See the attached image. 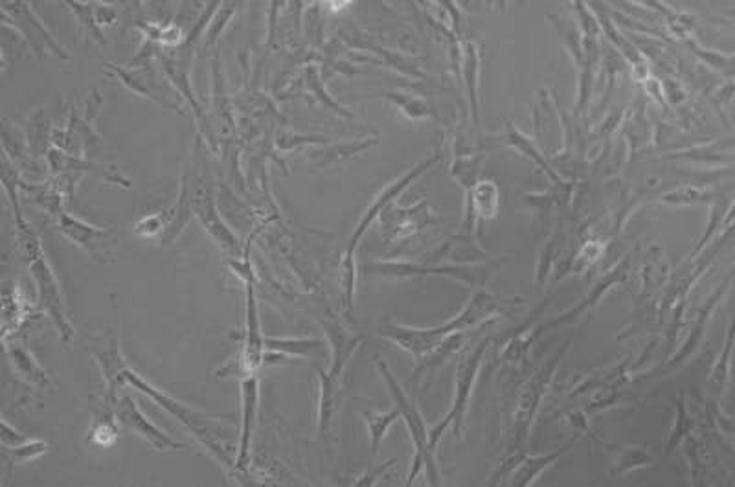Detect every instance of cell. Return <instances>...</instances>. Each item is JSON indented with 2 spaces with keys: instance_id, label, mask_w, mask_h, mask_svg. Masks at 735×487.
<instances>
[{
  "instance_id": "6da1fadb",
  "label": "cell",
  "mask_w": 735,
  "mask_h": 487,
  "mask_svg": "<svg viewBox=\"0 0 735 487\" xmlns=\"http://www.w3.org/2000/svg\"><path fill=\"white\" fill-rule=\"evenodd\" d=\"M125 379L127 385L133 386L135 390L149 397L157 407L168 412L184 429H188L197 443L203 445L206 453L210 454L217 464L223 465L228 473L234 471L236 454L230 453V443L234 442V436L230 432V427L223 423L227 420V416H210L182 403L181 399H175L153 383H149L146 377H142L133 368H129Z\"/></svg>"
},
{
  "instance_id": "7a4b0ae2",
  "label": "cell",
  "mask_w": 735,
  "mask_h": 487,
  "mask_svg": "<svg viewBox=\"0 0 735 487\" xmlns=\"http://www.w3.org/2000/svg\"><path fill=\"white\" fill-rule=\"evenodd\" d=\"M374 366L377 374L381 375V379L385 381L386 388L394 399V405L399 408L401 420L405 421L408 436L414 445V456H412V465L408 473L407 486L414 484V480L421 475V471L427 473V480L432 486H441L443 478H441L436 451L430 445V427L423 418V414L419 412L416 401L408 396L407 390L397 381L396 375L392 374L386 361H383L381 357H375Z\"/></svg>"
},
{
  "instance_id": "3957f363",
  "label": "cell",
  "mask_w": 735,
  "mask_h": 487,
  "mask_svg": "<svg viewBox=\"0 0 735 487\" xmlns=\"http://www.w3.org/2000/svg\"><path fill=\"white\" fill-rule=\"evenodd\" d=\"M502 267V260L486 263H432L412 260H372L364 263V274L386 280H419V278H447L469 289H487L493 276Z\"/></svg>"
},
{
  "instance_id": "277c9868",
  "label": "cell",
  "mask_w": 735,
  "mask_h": 487,
  "mask_svg": "<svg viewBox=\"0 0 735 487\" xmlns=\"http://www.w3.org/2000/svg\"><path fill=\"white\" fill-rule=\"evenodd\" d=\"M19 239L23 245L24 256L28 260V271L34 280L35 293H37V306L39 311L46 315L50 324L56 328L57 335L63 344H70L76 331L72 328V322L68 318L65 296L61 291V284L57 280L56 272L52 269L50 261L46 258L45 249L39 236H35L32 227L19 232Z\"/></svg>"
},
{
  "instance_id": "5b68a950",
  "label": "cell",
  "mask_w": 735,
  "mask_h": 487,
  "mask_svg": "<svg viewBox=\"0 0 735 487\" xmlns=\"http://www.w3.org/2000/svg\"><path fill=\"white\" fill-rule=\"evenodd\" d=\"M491 340L493 339L489 337L480 340L475 348L462 355V359L456 364L451 407L438 423L430 427V445L436 453H438V447H440L441 438L445 436V432L453 431L454 438L458 442H462L465 438V423H467V416L471 410L476 381L482 372Z\"/></svg>"
},
{
  "instance_id": "8992f818",
  "label": "cell",
  "mask_w": 735,
  "mask_h": 487,
  "mask_svg": "<svg viewBox=\"0 0 735 487\" xmlns=\"http://www.w3.org/2000/svg\"><path fill=\"white\" fill-rule=\"evenodd\" d=\"M570 348V342L561 346L554 357L544 363L537 372H533L528 379L522 381L521 386L515 392V401L511 408V447L509 451H528L530 438H532L533 423L543 407L544 399L548 396L550 388L554 385L555 377L559 372L561 361L565 359L566 352Z\"/></svg>"
},
{
  "instance_id": "52a82bcc",
  "label": "cell",
  "mask_w": 735,
  "mask_h": 487,
  "mask_svg": "<svg viewBox=\"0 0 735 487\" xmlns=\"http://www.w3.org/2000/svg\"><path fill=\"white\" fill-rule=\"evenodd\" d=\"M629 274H631V261H629V258H622V260L616 261L609 271L601 274L600 278L596 280V284L588 289L587 295L583 296L577 304L568 307L566 311L559 313V315L546 318V320L539 318L533 324V339H535V342L541 339V337H544L546 333H552V331H557V329L566 328V326H572V324L579 322L587 313L594 311L596 307L600 306L601 302L607 298V295L611 293L612 289H616L618 285L627 284Z\"/></svg>"
},
{
  "instance_id": "ba28073f",
  "label": "cell",
  "mask_w": 735,
  "mask_h": 487,
  "mask_svg": "<svg viewBox=\"0 0 735 487\" xmlns=\"http://www.w3.org/2000/svg\"><path fill=\"white\" fill-rule=\"evenodd\" d=\"M182 188L190 195L193 217L199 221L204 232L214 239L217 247L227 254V260L243 258L245 254L241 249L238 236L232 232V228L228 227L217 212L212 188L206 184H197L195 181L188 184L186 179L182 182Z\"/></svg>"
},
{
  "instance_id": "9c48e42d",
  "label": "cell",
  "mask_w": 735,
  "mask_h": 487,
  "mask_svg": "<svg viewBox=\"0 0 735 487\" xmlns=\"http://www.w3.org/2000/svg\"><path fill=\"white\" fill-rule=\"evenodd\" d=\"M87 350L91 352L92 359L100 366V372H102L103 381H105L103 396L116 403L122 388L127 386L125 375L131 368L125 361L124 353L120 348L118 333L109 326L100 333L89 335L87 337Z\"/></svg>"
},
{
  "instance_id": "30bf717a",
  "label": "cell",
  "mask_w": 735,
  "mask_h": 487,
  "mask_svg": "<svg viewBox=\"0 0 735 487\" xmlns=\"http://www.w3.org/2000/svg\"><path fill=\"white\" fill-rule=\"evenodd\" d=\"M381 234L386 245H401L405 241L416 238L427 228L438 225V216L430 210L427 201H419L418 204L403 208L390 204L381 212Z\"/></svg>"
},
{
  "instance_id": "8fae6325",
  "label": "cell",
  "mask_w": 735,
  "mask_h": 487,
  "mask_svg": "<svg viewBox=\"0 0 735 487\" xmlns=\"http://www.w3.org/2000/svg\"><path fill=\"white\" fill-rule=\"evenodd\" d=\"M116 418L120 421V427L127 432H135L140 438H144L153 449L157 451H181L186 445L173 440L168 432L159 429L153 421L142 412L140 405L129 392H124L116 401Z\"/></svg>"
},
{
  "instance_id": "7c38bea8",
  "label": "cell",
  "mask_w": 735,
  "mask_h": 487,
  "mask_svg": "<svg viewBox=\"0 0 735 487\" xmlns=\"http://www.w3.org/2000/svg\"><path fill=\"white\" fill-rule=\"evenodd\" d=\"M241 385V425H239L238 449H236V467L234 475H247L250 467V449H252V438L258 420V407H260V377L247 375L239 379Z\"/></svg>"
},
{
  "instance_id": "4fadbf2b",
  "label": "cell",
  "mask_w": 735,
  "mask_h": 487,
  "mask_svg": "<svg viewBox=\"0 0 735 487\" xmlns=\"http://www.w3.org/2000/svg\"><path fill=\"white\" fill-rule=\"evenodd\" d=\"M56 230L67 241L85 250L87 254H91L94 260L100 261V263L109 261V256H111V249H109L111 228L96 227L91 223H85L78 217L68 214L67 210H63L56 217Z\"/></svg>"
},
{
  "instance_id": "5bb4252c",
  "label": "cell",
  "mask_w": 735,
  "mask_h": 487,
  "mask_svg": "<svg viewBox=\"0 0 735 487\" xmlns=\"http://www.w3.org/2000/svg\"><path fill=\"white\" fill-rule=\"evenodd\" d=\"M728 282H730V280H726V282H724V284L721 285V287H719V289H717V291H715L708 300H706V304L701 307L699 315H697V318L693 320L690 331H688L686 339L682 342V346H679V350L673 353L666 363L662 364V366H658L655 374H647L644 375V377H649V379H651V377H666V375H671L673 372H677L682 364H686L690 361L691 357L695 355V352L699 350V346H701L702 339H704V335H706V329L710 326L713 311H715V307L719 306L721 298H723L724 293H726Z\"/></svg>"
},
{
  "instance_id": "9a60e30c",
  "label": "cell",
  "mask_w": 735,
  "mask_h": 487,
  "mask_svg": "<svg viewBox=\"0 0 735 487\" xmlns=\"http://www.w3.org/2000/svg\"><path fill=\"white\" fill-rule=\"evenodd\" d=\"M436 162H438L436 157H434V159L427 160V162H423V164L416 166L414 170L408 171L407 175H403L401 179H397V181L392 182V184H388L385 190L379 193V195L375 197L374 201L370 203V206L366 208V212L362 214L361 219H359V223H357V227H355L353 234L350 236L348 247H346L344 252L355 254L357 249H359V245H361L364 234H366V232H368V228L372 227L375 221L379 219L381 212H383L385 208H388L390 204L396 203L397 197H399L401 193L405 192L408 186H410L412 182L416 181L421 173H425V171L429 170L430 166H432V164H436Z\"/></svg>"
},
{
  "instance_id": "2e32d148",
  "label": "cell",
  "mask_w": 735,
  "mask_h": 487,
  "mask_svg": "<svg viewBox=\"0 0 735 487\" xmlns=\"http://www.w3.org/2000/svg\"><path fill=\"white\" fill-rule=\"evenodd\" d=\"M322 329L329 344V375L342 381L353 355L364 344V337L353 335L348 326L331 313L322 320Z\"/></svg>"
},
{
  "instance_id": "e0dca14e",
  "label": "cell",
  "mask_w": 735,
  "mask_h": 487,
  "mask_svg": "<svg viewBox=\"0 0 735 487\" xmlns=\"http://www.w3.org/2000/svg\"><path fill=\"white\" fill-rule=\"evenodd\" d=\"M102 102L100 94L92 92L91 98L87 100V105H85L83 116L72 109L70 118H68L67 129L61 133V136H54L59 149L74 151V148H80L85 151V149L91 148L94 142H98V133L94 129V118H96Z\"/></svg>"
},
{
  "instance_id": "ac0fdd59",
  "label": "cell",
  "mask_w": 735,
  "mask_h": 487,
  "mask_svg": "<svg viewBox=\"0 0 735 487\" xmlns=\"http://www.w3.org/2000/svg\"><path fill=\"white\" fill-rule=\"evenodd\" d=\"M317 372V436L320 442L328 443L333 425L337 420L340 407V392L342 381L331 377L320 366H315Z\"/></svg>"
},
{
  "instance_id": "d6986e66",
  "label": "cell",
  "mask_w": 735,
  "mask_h": 487,
  "mask_svg": "<svg viewBox=\"0 0 735 487\" xmlns=\"http://www.w3.org/2000/svg\"><path fill=\"white\" fill-rule=\"evenodd\" d=\"M546 304L537 309V313L533 315L528 322L522 324L521 329H517L506 344H502L498 348V363L506 366L511 372H524L530 366V350H532L535 339H533V324L543 317V311Z\"/></svg>"
},
{
  "instance_id": "ffe728a7",
  "label": "cell",
  "mask_w": 735,
  "mask_h": 487,
  "mask_svg": "<svg viewBox=\"0 0 735 487\" xmlns=\"http://www.w3.org/2000/svg\"><path fill=\"white\" fill-rule=\"evenodd\" d=\"M4 350L8 361L12 364L13 372L19 375L24 385L32 386L37 392L50 386V375L24 342L4 339Z\"/></svg>"
},
{
  "instance_id": "44dd1931",
  "label": "cell",
  "mask_w": 735,
  "mask_h": 487,
  "mask_svg": "<svg viewBox=\"0 0 735 487\" xmlns=\"http://www.w3.org/2000/svg\"><path fill=\"white\" fill-rule=\"evenodd\" d=\"M493 260L495 258L482 249L480 243L475 238H471V234H467V236H451L445 239L423 261L467 265V263H486V261Z\"/></svg>"
},
{
  "instance_id": "7402d4cb",
  "label": "cell",
  "mask_w": 735,
  "mask_h": 487,
  "mask_svg": "<svg viewBox=\"0 0 735 487\" xmlns=\"http://www.w3.org/2000/svg\"><path fill=\"white\" fill-rule=\"evenodd\" d=\"M634 357L629 353L620 363L612 364L609 368H600V370H592L588 374L581 375L576 383L572 385V390L568 397L588 396L592 390L601 388V386L622 385L631 381V372H633Z\"/></svg>"
},
{
  "instance_id": "603a6c76",
  "label": "cell",
  "mask_w": 735,
  "mask_h": 487,
  "mask_svg": "<svg viewBox=\"0 0 735 487\" xmlns=\"http://www.w3.org/2000/svg\"><path fill=\"white\" fill-rule=\"evenodd\" d=\"M120 421L116 418V403L102 396L92 401L91 425L87 442L96 447H111L118 442Z\"/></svg>"
},
{
  "instance_id": "cb8c5ba5",
  "label": "cell",
  "mask_w": 735,
  "mask_h": 487,
  "mask_svg": "<svg viewBox=\"0 0 735 487\" xmlns=\"http://www.w3.org/2000/svg\"><path fill=\"white\" fill-rule=\"evenodd\" d=\"M498 188L495 182L482 181L473 186L467 197V210H465V230L471 234L475 227L482 221H491L498 214Z\"/></svg>"
},
{
  "instance_id": "d4e9b609",
  "label": "cell",
  "mask_w": 735,
  "mask_h": 487,
  "mask_svg": "<svg viewBox=\"0 0 735 487\" xmlns=\"http://www.w3.org/2000/svg\"><path fill=\"white\" fill-rule=\"evenodd\" d=\"M612 454V465L609 469V478H623L633 475L636 471L655 467V456L645 445H603Z\"/></svg>"
},
{
  "instance_id": "484cf974",
  "label": "cell",
  "mask_w": 735,
  "mask_h": 487,
  "mask_svg": "<svg viewBox=\"0 0 735 487\" xmlns=\"http://www.w3.org/2000/svg\"><path fill=\"white\" fill-rule=\"evenodd\" d=\"M576 443V438H572L570 442L565 443L563 447L555 449L552 453L539 454V456H532V454H526L521 464L517 465V469L513 471V475L509 476L508 484L513 487H530L533 484L539 482V478L552 469L563 456H565Z\"/></svg>"
},
{
  "instance_id": "4316f807",
  "label": "cell",
  "mask_w": 735,
  "mask_h": 487,
  "mask_svg": "<svg viewBox=\"0 0 735 487\" xmlns=\"http://www.w3.org/2000/svg\"><path fill=\"white\" fill-rule=\"evenodd\" d=\"M465 340H467V331H458L441 340L436 348H432L429 353H425L421 359H418L414 372L408 377V385L419 383L425 375L432 374L447 361H451L454 355L464 350Z\"/></svg>"
},
{
  "instance_id": "83f0119b",
  "label": "cell",
  "mask_w": 735,
  "mask_h": 487,
  "mask_svg": "<svg viewBox=\"0 0 735 487\" xmlns=\"http://www.w3.org/2000/svg\"><path fill=\"white\" fill-rule=\"evenodd\" d=\"M669 282V265L660 245H651L640 269V298L660 295Z\"/></svg>"
},
{
  "instance_id": "f1b7e54d",
  "label": "cell",
  "mask_w": 735,
  "mask_h": 487,
  "mask_svg": "<svg viewBox=\"0 0 735 487\" xmlns=\"http://www.w3.org/2000/svg\"><path fill=\"white\" fill-rule=\"evenodd\" d=\"M48 164L54 173H78V171H89L94 175H100L105 181L114 182V184H122V186H129V182L125 181L124 177H120L118 171L113 170L111 166H100V164H92L87 160L76 159L68 153H63L59 149H50L48 151Z\"/></svg>"
},
{
  "instance_id": "f546056e",
  "label": "cell",
  "mask_w": 735,
  "mask_h": 487,
  "mask_svg": "<svg viewBox=\"0 0 735 487\" xmlns=\"http://www.w3.org/2000/svg\"><path fill=\"white\" fill-rule=\"evenodd\" d=\"M111 70H113L116 78H120V80H122V83H124L125 87H127L129 91H133L136 92V94H140V96H144V98H147L149 102H155L157 105H160V107L168 109V111H173V113L179 114L184 113L179 105H175V103L170 102V100L162 94V89H160L159 83L155 80V74H149V76H146V74H133V72H129V70L116 67H111Z\"/></svg>"
},
{
  "instance_id": "4dcf8cb0",
  "label": "cell",
  "mask_w": 735,
  "mask_h": 487,
  "mask_svg": "<svg viewBox=\"0 0 735 487\" xmlns=\"http://www.w3.org/2000/svg\"><path fill=\"white\" fill-rule=\"evenodd\" d=\"M329 344L318 339H278L265 337V350L278 352L289 357L291 361L298 359H322L326 355Z\"/></svg>"
},
{
  "instance_id": "1f68e13d",
  "label": "cell",
  "mask_w": 735,
  "mask_h": 487,
  "mask_svg": "<svg viewBox=\"0 0 735 487\" xmlns=\"http://www.w3.org/2000/svg\"><path fill=\"white\" fill-rule=\"evenodd\" d=\"M377 144V140H355V142H340V144H331V146H313L311 151H307V160L315 166V168H328L331 164H337L340 160L350 159L355 153H361L364 149L372 148Z\"/></svg>"
},
{
  "instance_id": "d6a6232c",
  "label": "cell",
  "mask_w": 735,
  "mask_h": 487,
  "mask_svg": "<svg viewBox=\"0 0 735 487\" xmlns=\"http://www.w3.org/2000/svg\"><path fill=\"white\" fill-rule=\"evenodd\" d=\"M175 214H177V208L170 206V208H164V210L142 217L133 228L136 238L157 239L159 245H166V239L170 236L171 227L175 223Z\"/></svg>"
},
{
  "instance_id": "836d02e7",
  "label": "cell",
  "mask_w": 735,
  "mask_h": 487,
  "mask_svg": "<svg viewBox=\"0 0 735 487\" xmlns=\"http://www.w3.org/2000/svg\"><path fill=\"white\" fill-rule=\"evenodd\" d=\"M362 420L366 425V431L370 436V447H372V454L377 456L381 451V445L385 442L386 434L390 432V429L396 425L397 421L401 420V412L399 408L394 405L392 410L388 412H375V410H361Z\"/></svg>"
},
{
  "instance_id": "e575fe53",
  "label": "cell",
  "mask_w": 735,
  "mask_h": 487,
  "mask_svg": "<svg viewBox=\"0 0 735 487\" xmlns=\"http://www.w3.org/2000/svg\"><path fill=\"white\" fill-rule=\"evenodd\" d=\"M735 350V307L734 315L730 320V328L726 333V339H724L723 352L719 355L717 363L713 364L712 374L708 377V383L715 390L717 397H721L726 394V386H728V379H730V368H732V355Z\"/></svg>"
},
{
  "instance_id": "d590c367",
  "label": "cell",
  "mask_w": 735,
  "mask_h": 487,
  "mask_svg": "<svg viewBox=\"0 0 735 487\" xmlns=\"http://www.w3.org/2000/svg\"><path fill=\"white\" fill-rule=\"evenodd\" d=\"M50 449H52V443L45 442V440H34V438H30L28 442L21 443V445H15V447H2L4 471L10 473L13 467L35 462L50 453Z\"/></svg>"
},
{
  "instance_id": "8d00e7d4",
  "label": "cell",
  "mask_w": 735,
  "mask_h": 487,
  "mask_svg": "<svg viewBox=\"0 0 735 487\" xmlns=\"http://www.w3.org/2000/svg\"><path fill=\"white\" fill-rule=\"evenodd\" d=\"M607 250V241H603L600 238H587L579 249L576 250V254L572 256L570 265H568V271L566 276H583L592 271L598 263H600L603 254Z\"/></svg>"
},
{
  "instance_id": "74e56055",
  "label": "cell",
  "mask_w": 735,
  "mask_h": 487,
  "mask_svg": "<svg viewBox=\"0 0 735 487\" xmlns=\"http://www.w3.org/2000/svg\"><path fill=\"white\" fill-rule=\"evenodd\" d=\"M693 427H695V421L691 418L686 399H684V396H679L677 397V405H675V420H673L671 431H669L666 443H664L662 454L669 458L677 449H680V445L693 431Z\"/></svg>"
},
{
  "instance_id": "f35d334b",
  "label": "cell",
  "mask_w": 735,
  "mask_h": 487,
  "mask_svg": "<svg viewBox=\"0 0 735 487\" xmlns=\"http://www.w3.org/2000/svg\"><path fill=\"white\" fill-rule=\"evenodd\" d=\"M339 269L342 309H344V317H346V320L350 322L351 313H353V304H355V291H357V274H359L355 254L342 252V256H340Z\"/></svg>"
},
{
  "instance_id": "ab89813d",
  "label": "cell",
  "mask_w": 735,
  "mask_h": 487,
  "mask_svg": "<svg viewBox=\"0 0 735 487\" xmlns=\"http://www.w3.org/2000/svg\"><path fill=\"white\" fill-rule=\"evenodd\" d=\"M559 249V238L557 234H554L552 238L546 239L541 250H539V256H537V267H535V282L539 287H544L548 278H550V272L555 269V252Z\"/></svg>"
},
{
  "instance_id": "60d3db41",
  "label": "cell",
  "mask_w": 735,
  "mask_h": 487,
  "mask_svg": "<svg viewBox=\"0 0 735 487\" xmlns=\"http://www.w3.org/2000/svg\"><path fill=\"white\" fill-rule=\"evenodd\" d=\"M328 142V138L324 136L298 135V133H280L276 140L280 151H293V149L304 148V146L313 148V146H322Z\"/></svg>"
},
{
  "instance_id": "b9f144b4",
  "label": "cell",
  "mask_w": 735,
  "mask_h": 487,
  "mask_svg": "<svg viewBox=\"0 0 735 487\" xmlns=\"http://www.w3.org/2000/svg\"><path fill=\"white\" fill-rule=\"evenodd\" d=\"M565 421L570 425V427H572V429H576L577 434H587L590 440H594V442L600 443V445H605V443H607L603 438H601L598 432L592 429V425H590V416H588L585 410H566Z\"/></svg>"
},
{
  "instance_id": "7bdbcfd3",
  "label": "cell",
  "mask_w": 735,
  "mask_h": 487,
  "mask_svg": "<svg viewBox=\"0 0 735 487\" xmlns=\"http://www.w3.org/2000/svg\"><path fill=\"white\" fill-rule=\"evenodd\" d=\"M385 98L394 103V105H397L403 113L407 114L408 118H421V116L427 114L425 103L418 102V100H412V98H407V96H399V94H390V96H385Z\"/></svg>"
},
{
  "instance_id": "ee69618b",
  "label": "cell",
  "mask_w": 735,
  "mask_h": 487,
  "mask_svg": "<svg viewBox=\"0 0 735 487\" xmlns=\"http://www.w3.org/2000/svg\"><path fill=\"white\" fill-rule=\"evenodd\" d=\"M397 464V458H390L386 464L375 467L372 471H366L361 476L353 478L350 484L351 486H375L383 476L390 471V467H394Z\"/></svg>"
},
{
  "instance_id": "f6af8a7d",
  "label": "cell",
  "mask_w": 735,
  "mask_h": 487,
  "mask_svg": "<svg viewBox=\"0 0 735 487\" xmlns=\"http://www.w3.org/2000/svg\"><path fill=\"white\" fill-rule=\"evenodd\" d=\"M0 438H2V447H15L21 443L28 442L30 436H26L21 431H17L15 427L10 425V421L2 418V429H0Z\"/></svg>"
},
{
  "instance_id": "bcb514c9",
  "label": "cell",
  "mask_w": 735,
  "mask_h": 487,
  "mask_svg": "<svg viewBox=\"0 0 735 487\" xmlns=\"http://www.w3.org/2000/svg\"><path fill=\"white\" fill-rule=\"evenodd\" d=\"M712 416L713 420H715V425L719 427V431L726 434L728 438H732L735 442V420L726 418L723 412H721V408L717 407V405H712Z\"/></svg>"
}]
</instances>
